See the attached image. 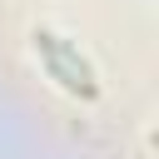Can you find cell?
<instances>
[{
	"label": "cell",
	"mask_w": 159,
	"mask_h": 159,
	"mask_svg": "<svg viewBox=\"0 0 159 159\" xmlns=\"http://www.w3.org/2000/svg\"><path fill=\"white\" fill-rule=\"evenodd\" d=\"M35 50H50V55H55V60H60V65H65V70H70V75H75V80H80V84L89 89V94H99V84H94V70H89V60H84L80 50H70V45H65L60 35H50V30H35Z\"/></svg>",
	"instance_id": "6da1fadb"
}]
</instances>
